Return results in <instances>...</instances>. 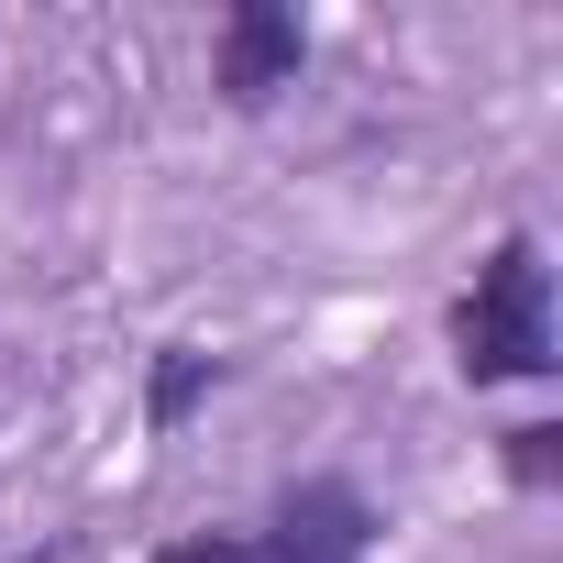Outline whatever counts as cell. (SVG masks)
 <instances>
[{"label": "cell", "instance_id": "obj_6", "mask_svg": "<svg viewBox=\"0 0 563 563\" xmlns=\"http://www.w3.org/2000/svg\"><path fill=\"white\" fill-rule=\"evenodd\" d=\"M34 563H89V541H56V552H34Z\"/></svg>", "mask_w": 563, "mask_h": 563}, {"label": "cell", "instance_id": "obj_3", "mask_svg": "<svg viewBox=\"0 0 563 563\" xmlns=\"http://www.w3.org/2000/svg\"><path fill=\"white\" fill-rule=\"evenodd\" d=\"M288 78H299V23L265 12V0H243V12L221 23V89H232L243 111H265Z\"/></svg>", "mask_w": 563, "mask_h": 563}, {"label": "cell", "instance_id": "obj_1", "mask_svg": "<svg viewBox=\"0 0 563 563\" xmlns=\"http://www.w3.org/2000/svg\"><path fill=\"white\" fill-rule=\"evenodd\" d=\"M453 354L475 387H530L552 376V276H541V243L508 232L486 265H475V288L453 310Z\"/></svg>", "mask_w": 563, "mask_h": 563}, {"label": "cell", "instance_id": "obj_4", "mask_svg": "<svg viewBox=\"0 0 563 563\" xmlns=\"http://www.w3.org/2000/svg\"><path fill=\"white\" fill-rule=\"evenodd\" d=\"M210 376H221V365H210L199 343H166V365H155V431H177V420L210 398Z\"/></svg>", "mask_w": 563, "mask_h": 563}, {"label": "cell", "instance_id": "obj_2", "mask_svg": "<svg viewBox=\"0 0 563 563\" xmlns=\"http://www.w3.org/2000/svg\"><path fill=\"white\" fill-rule=\"evenodd\" d=\"M365 541H376V508L343 475H310V486H288V508L265 530H188L155 563H365Z\"/></svg>", "mask_w": 563, "mask_h": 563}, {"label": "cell", "instance_id": "obj_5", "mask_svg": "<svg viewBox=\"0 0 563 563\" xmlns=\"http://www.w3.org/2000/svg\"><path fill=\"white\" fill-rule=\"evenodd\" d=\"M552 442H563V431H508V464H519V486H552V464H563Z\"/></svg>", "mask_w": 563, "mask_h": 563}]
</instances>
